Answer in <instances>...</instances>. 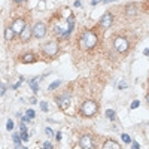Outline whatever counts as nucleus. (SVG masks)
Listing matches in <instances>:
<instances>
[{"label":"nucleus","instance_id":"24","mask_svg":"<svg viewBox=\"0 0 149 149\" xmlns=\"http://www.w3.org/2000/svg\"><path fill=\"white\" fill-rule=\"evenodd\" d=\"M122 142H125V143H130V142H131L130 136H128V134H122Z\"/></svg>","mask_w":149,"mask_h":149},{"label":"nucleus","instance_id":"36","mask_svg":"<svg viewBox=\"0 0 149 149\" xmlns=\"http://www.w3.org/2000/svg\"><path fill=\"white\" fill-rule=\"evenodd\" d=\"M15 2H18V3H19V2H25V0H15Z\"/></svg>","mask_w":149,"mask_h":149},{"label":"nucleus","instance_id":"7","mask_svg":"<svg viewBox=\"0 0 149 149\" xmlns=\"http://www.w3.org/2000/svg\"><path fill=\"white\" fill-rule=\"evenodd\" d=\"M57 51H58V45L57 42H48L43 45V52L46 54V55H55Z\"/></svg>","mask_w":149,"mask_h":149},{"label":"nucleus","instance_id":"6","mask_svg":"<svg viewBox=\"0 0 149 149\" xmlns=\"http://www.w3.org/2000/svg\"><path fill=\"white\" fill-rule=\"evenodd\" d=\"M70 102H72V95H70L69 93H64V94H61V95L57 97V103H58L60 107H61V109H64V110L69 107Z\"/></svg>","mask_w":149,"mask_h":149},{"label":"nucleus","instance_id":"28","mask_svg":"<svg viewBox=\"0 0 149 149\" xmlns=\"http://www.w3.org/2000/svg\"><path fill=\"white\" fill-rule=\"evenodd\" d=\"M5 94V87H3V84L0 82V95H3Z\"/></svg>","mask_w":149,"mask_h":149},{"label":"nucleus","instance_id":"5","mask_svg":"<svg viewBox=\"0 0 149 149\" xmlns=\"http://www.w3.org/2000/svg\"><path fill=\"white\" fill-rule=\"evenodd\" d=\"M113 46L116 49L118 52H125L128 49V40H127L125 37H116L115 39V42H113Z\"/></svg>","mask_w":149,"mask_h":149},{"label":"nucleus","instance_id":"25","mask_svg":"<svg viewBox=\"0 0 149 149\" xmlns=\"http://www.w3.org/2000/svg\"><path fill=\"white\" fill-rule=\"evenodd\" d=\"M21 139L24 140V142H27L28 140V136H27V131H23V133H21Z\"/></svg>","mask_w":149,"mask_h":149},{"label":"nucleus","instance_id":"13","mask_svg":"<svg viewBox=\"0 0 149 149\" xmlns=\"http://www.w3.org/2000/svg\"><path fill=\"white\" fill-rule=\"evenodd\" d=\"M103 148H104V149H107V148H115V149H118V148H119V145L115 143V142H112V140H109V142H106V143L103 145Z\"/></svg>","mask_w":149,"mask_h":149},{"label":"nucleus","instance_id":"30","mask_svg":"<svg viewBox=\"0 0 149 149\" xmlns=\"http://www.w3.org/2000/svg\"><path fill=\"white\" fill-rule=\"evenodd\" d=\"M131 146H133L134 149H139V148H140V145H139V143H136V142H133V145H131Z\"/></svg>","mask_w":149,"mask_h":149},{"label":"nucleus","instance_id":"2","mask_svg":"<svg viewBox=\"0 0 149 149\" xmlns=\"http://www.w3.org/2000/svg\"><path fill=\"white\" fill-rule=\"evenodd\" d=\"M97 43V34L93 31H85L82 36H81V46L85 48V49H89V48L95 46Z\"/></svg>","mask_w":149,"mask_h":149},{"label":"nucleus","instance_id":"17","mask_svg":"<svg viewBox=\"0 0 149 149\" xmlns=\"http://www.w3.org/2000/svg\"><path fill=\"white\" fill-rule=\"evenodd\" d=\"M60 85H61V81H54V82H52V84L49 85V87H48V89H49V91H52V89L58 88Z\"/></svg>","mask_w":149,"mask_h":149},{"label":"nucleus","instance_id":"8","mask_svg":"<svg viewBox=\"0 0 149 149\" xmlns=\"http://www.w3.org/2000/svg\"><path fill=\"white\" fill-rule=\"evenodd\" d=\"M81 148H84V149H91V148H94L93 139H91L89 136H84V137L81 139Z\"/></svg>","mask_w":149,"mask_h":149},{"label":"nucleus","instance_id":"10","mask_svg":"<svg viewBox=\"0 0 149 149\" xmlns=\"http://www.w3.org/2000/svg\"><path fill=\"white\" fill-rule=\"evenodd\" d=\"M24 27H25V23H24L23 19H17V21L12 24V30H14L15 33H21L24 30Z\"/></svg>","mask_w":149,"mask_h":149},{"label":"nucleus","instance_id":"18","mask_svg":"<svg viewBox=\"0 0 149 149\" xmlns=\"http://www.w3.org/2000/svg\"><path fill=\"white\" fill-rule=\"evenodd\" d=\"M106 116L109 118V119H112V121H113V119H115V112L110 110V109H107V110H106Z\"/></svg>","mask_w":149,"mask_h":149},{"label":"nucleus","instance_id":"3","mask_svg":"<svg viewBox=\"0 0 149 149\" xmlns=\"http://www.w3.org/2000/svg\"><path fill=\"white\" fill-rule=\"evenodd\" d=\"M97 103L95 102H91V100H88V102H85L82 106H81V112H82V115H85V116H93L94 113L97 112Z\"/></svg>","mask_w":149,"mask_h":149},{"label":"nucleus","instance_id":"33","mask_svg":"<svg viewBox=\"0 0 149 149\" xmlns=\"http://www.w3.org/2000/svg\"><path fill=\"white\" fill-rule=\"evenodd\" d=\"M119 88H127V84H125V82H121V85H119Z\"/></svg>","mask_w":149,"mask_h":149},{"label":"nucleus","instance_id":"26","mask_svg":"<svg viewBox=\"0 0 149 149\" xmlns=\"http://www.w3.org/2000/svg\"><path fill=\"white\" fill-rule=\"evenodd\" d=\"M139 104H140L139 100H134V102L131 103V109H136V107H139Z\"/></svg>","mask_w":149,"mask_h":149},{"label":"nucleus","instance_id":"14","mask_svg":"<svg viewBox=\"0 0 149 149\" xmlns=\"http://www.w3.org/2000/svg\"><path fill=\"white\" fill-rule=\"evenodd\" d=\"M30 88L33 89V93H37V91H39V85H37V79H31V81H30Z\"/></svg>","mask_w":149,"mask_h":149},{"label":"nucleus","instance_id":"23","mask_svg":"<svg viewBox=\"0 0 149 149\" xmlns=\"http://www.w3.org/2000/svg\"><path fill=\"white\" fill-rule=\"evenodd\" d=\"M40 109H42L43 112L48 110V103L46 102H40Z\"/></svg>","mask_w":149,"mask_h":149},{"label":"nucleus","instance_id":"15","mask_svg":"<svg viewBox=\"0 0 149 149\" xmlns=\"http://www.w3.org/2000/svg\"><path fill=\"white\" fill-rule=\"evenodd\" d=\"M12 137H14L15 146H17V148H23V145H21V139H19V136L17 134V133H14V134H12Z\"/></svg>","mask_w":149,"mask_h":149},{"label":"nucleus","instance_id":"16","mask_svg":"<svg viewBox=\"0 0 149 149\" xmlns=\"http://www.w3.org/2000/svg\"><path fill=\"white\" fill-rule=\"evenodd\" d=\"M33 60H34V55H33V54H25V55L23 57L24 63H31Z\"/></svg>","mask_w":149,"mask_h":149},{"label":"nucleus","instance_id":"20","mask_svg":"<svg viewBox=\"0 0 149 149\" xmlns=\"http://www.w3.org/2000/svg\"><path fill=\"white\" fill-rule=\"evenodd\" d=\"M25 115H27V116L30 118V119H33V118L36 116V113H34V110H33V109H28V110L25 112Z\"/></svg>","mask_w":149,"mask_h":149},{"label":"nucleus","instance_id":"19","mask_svg":"<svg viewBox=\"0 0 149 149\" xmlns=\"http://www.w3.org/2000/svg\"><path fill=\"white\" fill-rule=\"evenodd\" d=\"M136 14V6H127V15H134Z\"/></svg>","mask_w":149,"mask_h":149},{"label":"nucleus","instance_id":"27","mask_svg":"<svg viewBox=\"0 0 149 149\" xmlns=\"http://www.w3.org/2000/svg\"><path fill=\"white\" fill-rule=\"evenodd\" d=\"M42 146H43L45 149H51V148H52V143H51V142H45Z\"/></svg>","mask_w":149,"mask_h":149},{"label":"nucleus","instance_id":"9","mask_svg":"<svg viewBox=\"0 0 149 149\" xmlns=\"http://www.w3.org/2000/svg\"><path fill=\"white\" fill-rule=\"evenodd\" d=\"M112 21H113V17L110 14H104L100 19V24H102L103 27H110L112 25Z\"/></svg>","mask_w":149,"mask_h":149},{"label":"nucleus","instance_id":"12","mask_svg":"<svg viewBox=\"0 0 149 149\" xmlns=\"http://www.w3.org/2000/svg\"><path fill=\"white\" fill-rule=\"evenodd\" d=\"M14 34H15V31L12 30V27H8L5 30V37H6V40H10L12 37H14Z\"/></svg>","mask_w":149,"mask_h":149},{"label":"nucleus","instance_id":"34","mask_svg":"<svg viewBox=\"0 0 149 149\" xmlns=\"http://www.w3.org/2000/svg\"><path fill=\"white\" fill-rule=\"evenodd\" d=\"M55 137H57V140H61V133H57Z\"/></svg>","mask_w":149,"mask_h":149},{"label":"nucleus","instance_id":"1","mask_svg":"<svg viewBox=\"0 0 149 149\" xmlns=\"http://www.w3.org/2000/svg\"><path fill=\"white\" fill-rule=\"evenodd\" d=\"M73 27H74V17H73V15H70L69 18H67V24H66V27L63 25V24H57V25H55V33L58 34V37L66 39V37L70 36V33H72Z\"/></svg>","mask_w":149,"mask_h":149},{"label":"nucleus","instance_id":"21","mask_svg":"<svg viewBox=\"0 0 149 149\" xmlns=\"http://www.w3.org/2000/svg\"><path fill=\"white\" fill-rule=\"evenodd\" d=\"M6 128H8L9 131L14 128V122H12V119H8V122H6Z\"/></svg>","mask_w":149,"mask_h":149},{"label":"nucleus","instance_id":"11","mask_svg":"<svg viewBox=\"0 0 149 149\" xmlns=\"http://www.w3.org/2000/svg\"><path fill=\"white\" fill-rule=\"evenodd\" d=\"M30 36H31V28H30L27 24H25L24 30L21 31V39H23V42H27L28 39H30Z\"/></svg>","mask_w":149,"mask_h":149},{"label":"nucleus","instance_id":"31","mask_svg":"<svg viewBox=\"0 0 149 149\" xmlns=\"http://www.w3.org/2000/svg\"><path fill=\"white\" fill-rule=\"evenodd\" d=\"M28 121H30V118H28L27 115H25V116L23 118V122H28Z\"/></svg>","mask_w":149,"mask_h":149},{"label":"nucleus","instance_id":"4","mask_svg":"<svg viewBox=\"0 0 149 149\" xmlns=\"http://www.w3.org/2000/svg\"><path fill=\"white\" fill-rule=\"evenodd\" d=\"M31 34L36 36L37 39H42V37L46 34V25L43 23H36L31 28Z\"/></svg>","mask_w":149,"mask_h":149},{"label":"nucleus","instance_id":"35","mask_svg":"<svg viewBox=\"0 0 149 149\" xmlns=\"http://www.w3.org/2000/svg\"><path fill=\"white\" fill-rule=\"evenodd\" d=\"M104 3H110V2H115V0H103Z\"/></svg>","mask_w":149,"mask_h":149},{"label":"nucleus","instance_id":"22","mask_svg":"<svg viewBox=\"0 0 149 149\" xmlns=\"http://www.w3.org/2000/svg\"><path fill=\"white\" fill-rule=\"evenodd\" d=\"M45 133H46L48 137H52V136H54V131H52L49 127H46V128H45Z\"/></svg>","mask_w":149,"mask_h":149},{"label":"nucleus","instance_id":"29","mask_svg":"<svg viewBox=\"0 0 149 149\" xmlns=\"http://www.w3.org/2000/svg\"><path fill=\"white\" fill-rule=\"evenodd\" d=\"M19 130H21V133H23V131H27V127L24 125V122L21 124V127H19Z\"/></svg>","mask_w":149,"mask_h":149},{"label":"nucleus","instance_id":"32","mask_svg":"<svg viewBox=\"0 0 149 149\" xmlns=\"http://www.w3.org/2000/svg\"><path fill=\"white\" fill-rule=\"evenodd\" d=\"M97 3H100V0H93V2H91V5H93V6H95Z\"/></svg>","mask_w":149,"mask_h":149}]
</instances>
